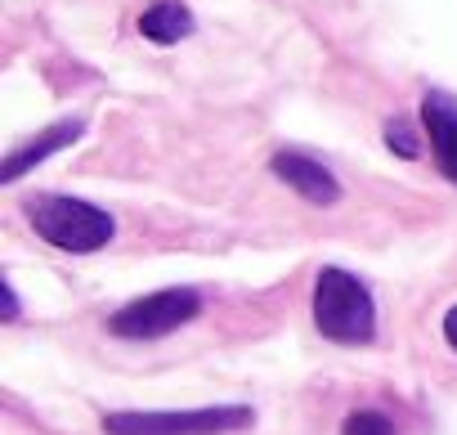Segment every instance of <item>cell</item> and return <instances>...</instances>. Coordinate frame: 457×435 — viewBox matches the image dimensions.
Returning a JSON list of instances; mask_svg holds the SVG:
<instances>
[{"label": "cell", "instance_id": "obj_7", "mask_svg": "<svg viewBox=\"0 0 457 435\" xmlns=\"http://www.w3.org/2000/svg\"><path fill=\"white\" fill-rule=\"evenodd\" d=\"M81 130H86V121H81V117H72V121H54V126H50V130H41L32 144H23V148H14V153L5 157V171H0V180L14 184L28 166L46 162V157H50V153H59V148H68Z\"/></svg>", "mask_w": 457, "mask_h": 435}, {"label": "cell", "instance_id": "obj_2", "mask_svg": "<svg viewBox=\"0 0 457 435\" xmlns=\"http://www.w3.org/2000/svg\"><path fill=\"white\" fill-rule=\"evenodd\" d=\"M314 323L328 341H341V346L372 341V332H377L372 292L345 270H323L314 283Z\"/></svg>", "mask_w": 457, "mask_h": 435}, {"label": "cell", "instance_id": "obj_4", "mask_svg": "<svg viewBox=\"0 0 457 435\" xmlns=\"http://www.w3.org/2000/svg\"><path fill=\"white\" fill-rule=\"evenodd\" d=\"M197 310H202V292H193V288H166V292L139 297L126 310H117L108 319V328L117 337L148 341V337H166V332L184 328L188 319H197Z\"/></svg>", "mask_w": 457, "mask_h": 435}, {"label": "cell", "instance_id": "obj_3", "mask_svg": "<svg viewBox=\"0 0 457 435\" xmlns=\"http://www.w3.org/2000/svg\"><path fill=\"white\" fill-rule=\"evenodd\" d=\"M252 426V408H188V413H108V435H220Z\"/></svg>", "mask_w": 457, "mask_h": 435}, {"label": "cell", "instance_id": "obj_9", "mask_svg": "<svg viewBox=\"0 0 457 435\" xmlns=\"http://www.w3.org/2000/svg\"><path fill=\"white\" fill-rule=\"evenodd\" d=\"M341 435H395V422L386 413H377V408H363V413H350L345 417Z\"/></svg>", "mask_w": 457, "mask_h": 435}, {"label": "cell", "instance_id": "obj_11", "mask_svg": "<svg viewBox=\"0 0 457 435\" xmlns=\"http://www.w3.org/2000/svg\"><path fill=\"white\" fill-rule=\"evenodd\" d=\"M444 341H448V346L457 350V305H453V310L444 314Z\"/></svg>", "mask_w": 457, "mask_h": 435}, {"label": "cell", "instance_id": "obj_10", "mask_svg": "<svg viewBox=\"0 0 457 435\" xmlns=\"http://www.w3.org/2000/svg\"><path fill=\"white\" fill-rule=\"evenodd\" d=\"M386 144H390L399 157H417V135H412V126H408V121H399V117L386 126Z\"/></svg>", "mask_w": 457, "mask_h": 435}, {"label": "cell", "instance_id": "obj_5", "mask_svg": "<svg viewBox=\"0 0 457 435\" xmlns=\"http://www.w3.org/2000/svg\"><path fill=\"white\" fill-rule=\"evenodd\" d=\"M421 121L430 130V148H435V162H439L444 180L457 184V99L444 95V90H430L421 99Z\"/></svg>", "mask_w": 457, "mask_h": 435}, {"label": "cell", "instance_id": "obj_8", "mask_svg": "<svg viewBox=\"0 0 457 435\" xmlns=\"http://www.w3.org/2000/svg\"><path fill=\"white\" fill-rule=\"evenodd\" d=\"M139 32L153 41V46H175L193 32V14L179 5V0H157L139 14Z\"/></svg>", "mask_w": 457, "mask_h": 435}, {"label": "cell", "instance_id": "obj_6", "mask_svg": "<svg viewBox=\"0 0 457 435\" xmlns=\"http://www.w3.org/2000/svg\"><path fill=\"white\" fill-rule=\"evenodd\" d=\"M274 175H278L283 184H292L301 197L319 202V206H328V202L341 197V184L332 180V171H328L323 162L305 157V153H274Z\"/></svg>", "mask_w": 457, "mask_h": 435}, {"label": "cell", "instance_id": "obj_1", "mask_svg": "<svg viewBox=\"0 0 457 435\" xmlns=\"http://www.w3.org/2000/svg\"><path fill=\"white\" fill-rule=\"evenodd\" d=\"M28 221L32 230L59 247V252H99L112 243L117 225H112V215L95 202H81V197H68V193H41L28 202Z\"/></svg>", "mask_w": 457, "mask_h": 435}]
</instances>
